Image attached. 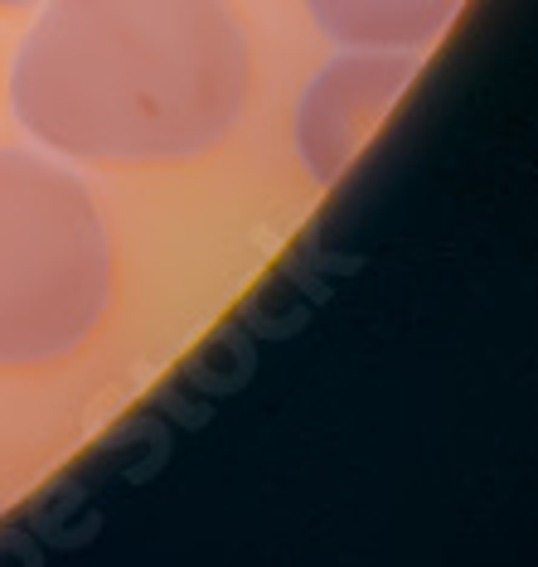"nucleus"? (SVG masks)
Segmentation results:
<instances>
[{
    "label": "nucleus",
    "instance_id": "f257e3e1",
    "mask_svg": "<svg viewBox=\"0 0 538 567\" xmlns=\"http://www.w3.org/2000/svg\"><path fill=\"white\" fill-rule=\"evenodd\" d=\"M10 97L63 156H199L248 102V44L224 0H49Z\"/></svg>",
    "mask_w": 538,
    "mask_h": 567
},
{
    "label": "nucleus",
    "instance_id": "f03ea898",
    "mask_svg": "<svg viewBox=\"0 0 538 567\" xmlns=\"http://www.w3.org/2000/svg\"><path fill=\"white\" fill-rule=\"evenodd\" d=\"M107 228L69 171L0 151V364L54 359L107 306Z\"/></svg>",
    "mask_w": 538,
    "mask_h": 567
},
{
    "label": "nucleus",
    "instance_id": "7ed1b4c3",
    "mask_svg": "<svg viewBox=\"0 0 538 567\" xmlns=\"http://www.w3.org/2000/svg\"><path fill=\"white\" fill-rule=\"evenodd\" d=\"M417 63L399 49L344 54L311 83L301 102V156L315 179H335L350 156L364 146L374 122L399 102Z\"/></svg>",
    "mask_w": 538,
    "mask_h": 567
},
{
    "label": "nucleus",
    "instance_id": "20e7f679",
    "mask_svg": "<svg viewBox=\"0 0 538 567\" xmlns=\"http://www.w3.org/2000/svg\"><path fill=\"white\" fill-rule=\"evenodd\" d=\"M315 24L354 49H417L437 40L461 0H306Z\"/></svg>",
    "mask_w": 538,
    "mask_h": 567
},
{
    "label": "nucleus",
    "instance_id": "39448f33",
    "mask_svg": "<svg viewBox=\"0 0 538 567\" xmlns=\"http://www.w3.org/2000/svg\"><path fill=\"white\" fill-rule=\"evenodd\" d=\"M0 6H30V0H0Z\"/></svg>",
    "mask_w": 538,
    "mask_h": 567
}]
</instances>
